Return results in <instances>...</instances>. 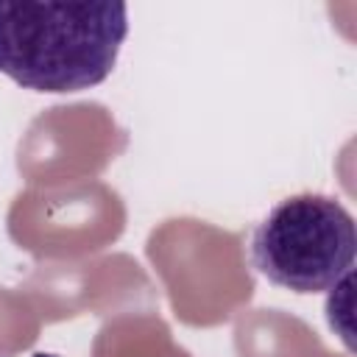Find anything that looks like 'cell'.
I'll list each match as a JSON object with an SVG mask.
<instances>
[{"instance_id":"1","label":"cell","mask_w":357,"mask_h":357,"mask_svg":"<svg viewBox=\"0 0 357 357\" xmlns=\"http://www.w3.org/2000/svg\"><path fill=\"white\" fill-rule=\"evenodd\" d=\"M126 3H3L0 73L33 92H81L114 70Z\"/></svg>"},{"instance_id":"2","label":"cell","mask_w":357,"mask_h":357,"mask_svg":"<svg viewBox=\"0 0 357 357\" xmlns=\"http://www.w3.org/2000/svg\"><path fill=\"white\" fill-rule=\"evenodd\" d=\"M354 254L357 229L351 212L337 198L318 192L279 201L251 240L257 271L293 293L335 290L351 276Z\"/></svg>"},{"instance_id":"3","label":"cell","mask_w":357,"mask_h":357,"mask_svg":"<svg viewBox=\"0 0 357 357\" xmlns=\"http://www.w3.org/2000/svg\"><path fill=\"white\" fill-rule=\"evenodd\" d=\"M33 357H59V354H50V351H36Z\"/></svg>"}]
</instances>
